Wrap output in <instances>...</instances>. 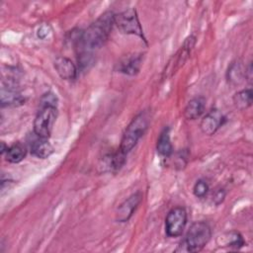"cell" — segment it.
I'll list each match as a JSON object with an SVG mask.
<instances>
[{
	"label": "cell",
	"instance_id": "7a4b0ae2",
	"mask_svg": "<svg viewBox=\"0 0 253 253\" xmlns=\"http://www.w3.org/2000/svg\"><path fill=\"white\" fill-rule=\"evenodd\" d=\"M150 120V115L147 111H141L131 120L123 133L119 147L124 154L126 155L143 136L148 128Z\"/></svg>",
	"mask_w": 253,
	"mask_h": 253
},
{
	"label": "cell",
	"instance_id": "9c48e42d",
	"mask_svg": "<svg viewBox=\"0 0 253 253\" xmlns=\"http://www.w3.org/2000/svg\"><path fill=\"white\" fill-rule=\"evenodd\" d=\"M225 117L223 114L217 109H212L203 117L200 123V128L203 133L212 135L223 125Z\"/></svg>",
	"mask_w": 253,
	"mask_h": 253
},
{
	"label": "cell",
	"instance_id": "5bb4252c",
	"mask_svg": "<svg viewBox=\"0 0 253 253\" xmlns=\"http://www.w3.org/2000/svg\"><path fill=\"white\" fill-rule=\"evenodd\" d=\"M216 243L219 247H227L232 249H240L245 245L243 236L236 230L226 231L218 236Z\"/></svg>",
	"mask_w": 253,
	"mask_h": 253
},
{
	"label": "cell",
	"instance_id": "603a6c76",
	"mask_svg": "<svg viewBox=\"0 0 253 253\" xmlns=\"http://www.w3.org/2000/svg\"><path fill=\"white\" fill-rule=\"evenodd\" d=\"M47 28H48L47 26L43 25V26H42V27L39 29V31H38V37H39L40 39H44V38L47 36V34H48Z\"/></svg>",
	"mask_w": 253,
	"mask_h": 253
},
{
	"label": "cell",
	"instance_id": "6da1fadb",
	"mask_svg": "<svg viewBox=\"0 0 253 253\" xmlns=\"http://www.w3.org/2000/svg\"><path fill=\"white\" fill-rule=\"evenodd\" d=\"M115 14L111 11L102 14L95 22H93L85 31L72 32L71 40L78 50V53H92L100 48L108 41L112 32Z\"/></svg>",
	"mask_w": 253,
	"mask_h": 253
},
{
	"label": "cell",
	"instance_id": "ffe728a7",
	"mask_svg": "<svg viewBox=\"0 0 253 253\" xmlns=\"http://www.w3.org/2000/svg\"><path fill=\"white\" fill-rule=\"evenodd\" d=\"M252 99H253V93L252 89H243L241 91H238L233 96V103L234 106L238 110H246L252 105Z\"/></svg>",
	"mask_w": 253,
	"mask_h": 253
},
{
	"label": "cell",
	"instance_id": "8992f818",
	"mask_svg": "<svg viewBox=\"0 0 253 253\" xmlns=\"http://www.w3.org/2000/svg\"><path fill=\"white\" fill-rule=\"evenodd\" d=\"M114 22L122 33L137 36L145 42L143 31L135 9L129 8L119 14H115Z\"/></svg>",
	"mask_w": 253,
	"mask_h": 253
},
{
	"label": "cell",
	"instance_id": "ac0fdd59",
	"mask_svg": "<svg viewBox=\"0 0 253 253\" xmlns=\"http://www.w3.org/2000/svg\"><path fill=\"white\" fill-rule=\"evenodd\" d=\"M156 150L163 157H169L173 153V145L170 139L169 127H164L160 132L156 143Z\"/></svg>",
	"mask_w": 253,
	"mask_h": 253
},
{
	"label": "cell",
	"instance_id": "ba28073f",
	"mask_svg": "<svg viewBox=\"0 0 253 253\" xmlns=\"http://www.w3.org/2000/svg\"><path fill=\"white\" fill-rule=\"evenodd\" d=\"M142 201V194L138 191L126 199L117 209L116 220L118 222L127 221Z\"/></svg>",
	"mask_w": 253,
	"mask_h": 253
},
{
	"label": "cell",
	"instance_id": "277c9868",
	"mask_svg": "<svg viewBox=\"0 0 253 253\" xmlns=\"http://www.w3.org/2000/svg\"><path fill=\"white\" fill-rule=\"evenodd\" d=\"M57 118L56 106L43 105L41 107L34 120V132L42 138H48L51 134Z\"/></svg>",
	"mask_w": 253,
	"mask_h": 253
},
{
	"label": "cell",
	"instance_id": "5b68a950",
	"mask_svg": "<svg viewBox=\"0 0 253 253\" xmlns=\"http://www.w3.org/2000/svg\"><path fill=\"white\" fill-rule=\"evenodd\" d=\"M195 43L196 38L194 36H190L185 40L184 43L180 46L177 52L172 55V57L165 65V68L162 72V79L172 77L185 64V62L190 57L191 51L195 46Z\"/></svg>",
	"mask_w": 253,
	"mask_h": 253
},
{
	"label": "cell",
	"instance_id": "9a60e30c",
	"mask_svg": "<svg viewBox=\"0 0 253 253\" xmlns=\"http://www.w3.org/2000/svg\"><path fill=\"white\" fill-rule=\"evenodd\" d=\"M126 162V154H124L120 149L118 151L109 153L103 157L102 168L103 171H117Z\"/></svg>",
	"mask_w": 253,
	"mask_h": 253
},
{
	"label": "cell",
	"instance_id": "7c38bea8",
	"mask_svg": "<svg viewBox=\"0 0 253 253\" xmlns=\"http://www.w3.org/2000/svg\"><path fill=\"white\" fill-rule=\"evenodd\" d=\"M54 69L56 73L59 75V77L63 80H74L77 77V67L72 62L71 59L64 57V56H58L55 58L53 62Z\"/></svg>",
	"mask_w": 253,
	"mask_h": 253
},
{
	"label": "cell",
	"instance_id": "4fadbf2b",
	"mask_svg": "<svg viewBox=\"0 0 253 253\" xmlns=\"http://www.w3.org/2000/svg\"><path fill=\"white\" fill-rule=\"evenodd\" d=\"M206 109V99L202 96L195 97L191 99L186 105L183 115L186 120L194 121L199 119L205 112Z\"/></svg>",
	"mask_w": 253,
	"mask_h": 253
},
{
	"label": "cell",
	"instance_id": "8fae6325",
	"mask_svg": "<svg viewBox=\"0 0 253 253\" xmlns=\"http://www.w3.org/2000/svg\"><path fill=\"white\" fill-rule=\"evenodd\" d=\"M25 103V98L17 90L16 81L8 78L7 85L1 89V105L4 106H20Z\"/></svg>",
	"mask_w": 253,
	"mask_h": 253
},
{
	"label": "cell",
	"instance_id": "7402d4cb",
	"mask_svg": "<svg viewBox=\"0 0 253 253\" xmlns=\"http://www.w3.org/2000/svg\"><path fill=\"white\" fill-rule=\"evenodd\" d=\"M225 195H226V193H225V191H224V189H218V190H216L215 192H214V194L212 195V202L216 205V206H218V205H220L222 202H223V200H224V198H225Z\"/></svg>",
	"mask_w": 253,
	"mask_h": 253
},
{
	"label": "cell",
	"instance_id": "e0dca14e",
	"mask_svg": "<svg viewBox=\"0 0 253 253\" xmlns=\"http://www.w3.org/2000/svg\"><path fill=\"white\" fill-rule=\"evenodd\" d=\"M53 146L48 142L47 138L39 137L31 145V153L41 159H45L53 153Z\"/></svg>",
	"mask_w": 253,
	"mask_h": 253
},
{
	"label": "cell",
	"instance_id": "d6986e66",
	"mask_svg": "<svg viewBox=\"0 0 253 253\" xmlns=\"http://www.w3.org/2000/svg\"><path fill=\"white\" fill-rule=\"evenodd\" d=\"M27 154L26 146L21 142H16L13 145L9 146L5 152V158L10 163H19L21 162Z\"/></svg>",
	"mask_w": 253,
	"mask_h": 253
},
{
	"label": "cell",
	"instance_id": "52a82bcc",
	"mask_svg": "<svg viewBox=\"0 0 253 253\" xmlns=\"http://www.w3.org/2000/svg\"><path fill=\"white\" fill-rule=\"evenodd\" d=\"M187 211L183 207H175L169 211L165 218V232L169 237L182 235L187 224Z\"/></svg>",
	"mask_w": 253,
	"mask_h": 253
},
{
	"label": "cell",
	"instance_id": "44dd1931",
	"mask_svg": "<svg viewBox=\"0 0 253 253\" xmlns=\"http://www.w3.org/2000/svg\"><path fill=\"white\" fill-rule=\"evenodd\" d=\"M209 191H210L209 183L204 179H199L195 183L194 188H193V193H194L195 197H197L199 199L205 198L208 195Z\"/></svg>",
	"mask_w": 253,
	"mask_h": 253
},
{
	"label": "cell",
	"instance_id": "2e32d148",
	"mask_svg": "<svg viewBox=\"0 0 253 253\" xmlns=\"http://www.w3.org/2000/svg\"><path fill=\"white\" fill-rule=\"evenodd\" d=\"M245 71L246 67L242 64L241 61L235 60L231 62L226 71V79L228 83L232 85L240 84L244 80V78H246Z\"/></svg>",
	"mask_w": 253,
	"mask_h": 253
},
{
	"label": "cell",
	"instance_id": "30bf717a",
	"mask_svg": "<svg viewBox=\"0 0 253 253\" xmlns=\"http://www.w3.org/2000/svg\"><path fill=\"white\" fill-rule=\"evenodd\" d=\"M142 60L143 54L141 53L127 54L122 57L117 63V71L129 76L136 75L140 70Z\"/></svg>",
	"mask_w": 253,
	"mask_h": 253
},
{
	"label": "cell",
	"instance_id": "3957f363",
	"mask_svg": "<svg viewBox=\"0 0 253 253\" xmlns=\"http://www.w3.org/2000/svg\"><path fill=\"white\" fill-rule=\"evenodd\" d=\"M211 228L207 221L200 220L191 224L181 243L185 252H200L211 240Z\"/></svg>",
	"mask_w": 253,
	"mask_h": 253
}]
</instances>
